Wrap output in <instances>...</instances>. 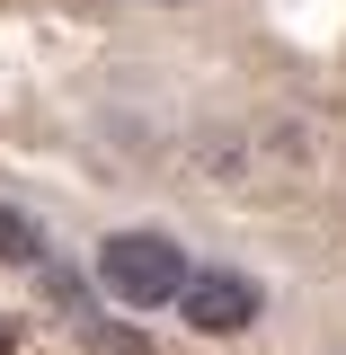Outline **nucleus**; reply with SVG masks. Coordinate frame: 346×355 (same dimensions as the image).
I'll use <instances>...</instances> for the list:
<instances>
[{
  "label": "nucleus",
  "instance_id": "20e7f679",
  "mask_svg": "<svg viewBox=\"0 0 346 355\" xmlns=\"http://www.w3.org/2000/svg\"><path fill=\"white\" fill-rule=\"evenodd\" d=\"M0 355H9V329H0Z\"/></svg>",
  "mask_w": 346,
  "mask_h": 355
},
{
  "label": "nucleus",
  "instance_id": "7ed1b4c3",
  "mask_svg": "<svg viewBox=\"0 0 346 355\" xmlns=\"http://www.w3.org/2000/svg\"><path fill=\"white\" fill-rule=\"evenodd\" d=\"M0 258L9 266H44V231L18 214V205H0Z\"/></svg>",
  "mask_w": 346,
  "mask_h": 355
},
{
  "label": "nucleus",
  "instance_id": "f257e3e1",
  "mask_svg": "<svg viewBox=\"0 0 346 355\" xmlns=\"http://www.w3.org/2000/svg\"><path fill=\"white\" fill-rule=\"evenodd\" d=\"M187 249H178L169 231H116L107 249H98V293H116L125 311H160L187 293Z\"/></svg>",
  "mask_w": 346,
  "mask_h": 355
},
{
  "label": "nucleus",
  "instance_id": "f03ea898",
  "mask_svg": "<svg viewBox=\"0 0 346 355\" xmlns=\"http://www.w3.org/2000/svg\"><path fill=\"white\" fill-rule=\"evenodd\" d=\"M258 275H240V266H196L187 275V293H178V311H187V329H205V338H231V329H249L258 320Z\"/></svg>",
  "mask_w": 346,
  "mask_h": 355
}]
</instances>
